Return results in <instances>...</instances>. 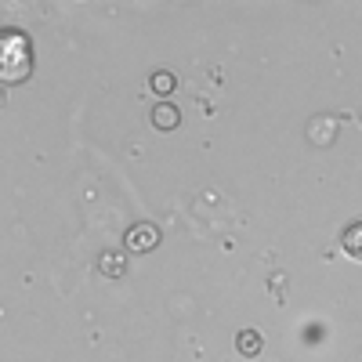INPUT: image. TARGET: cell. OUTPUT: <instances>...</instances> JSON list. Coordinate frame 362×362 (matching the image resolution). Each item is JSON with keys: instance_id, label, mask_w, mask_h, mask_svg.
<instances>
[{"instance_id": "obj_1", "label": "cell", "mask_w": 362, "mask_h": 362, "mask_svg": "<svg viewBox=\"0 0 362 362\" xmlns=\"http://www.w3.org/2000/svg\"><path fill=\"white\" fill-rule=\"evenodd\" d=\"M33 73V44L18 29H0V83H22Z\"/></svg>"}, {"instance_id": "obj_2", "label": "cell", "mask_w": 362, "mask_h": 362, "mask_svg": "<svg viewBox=\"0 0 362 362\" xmlns=\"http://www.w3.org/2000/svg\"><path fill=\"white\" fill-rule=\"evenodd\" d=\"M127 247L134 254H145V250H156L160 247V228L153 221H138L127 228Z\"/></svg>"}, {"instance_id": "obj_3", "label": "cell", "mask_w": 362, "mask_h": 362, "mask_svg": "<svg viewBox=\"0 0 362 362\" xmlns=\"http://www.w3.org/2000/svg\"><path fill=\"white\" fill-rule=\"evenodd\" d=\"M308 138L315 141V145H334V138H337V124L329 116H315L312 124H308Z\"/></svg>"}, {"instance_id": "obj_4", "label": "cell", "mask_w": 362, "mask_h": 362, "mask_svg": "<svg viewBox=\"0 0 362 362\" xmlns=\"http://www.w3.org/2000/svg\"><path fill=\"white\" fill-rule=\"evenodd\" d=\"M177 124H181V112H177V105L160 102V105L153 109V127H156V131H174Z\"/></svg>"}, {"instance_id": "obj_5", "label": "cell", "mask_w": 362, "mask_h": 362, "mask_svg": "<svg viewBox=\"0 0 362 362\" xmlns=\"http://www.w3.org/2000/svg\"><path fill=\"white\" fill-rule=\"evenodd\" d=\"M341 247H344V254H348L351 261H362V221H355V225L344 228Z\"/></svg>"}, {"instance_id": "obj_6", "label": "cell", "mask_w": 362, "mask_h": 362, "mask_svg": "<svg viewBox=\"0 0 362 362\" xmlns=\"http://www.w3.org/2000/svg\"><path fill=\"white\" fill-rule=\"evenodd\" d=\"M235 348H239V355L254 358V355H261V348H264V337L257 334V329H239V337H235Z\"/></svg>"}, {"instance_id": "obj_7", "label": "cell", "mask_w": 362, "mask_h": 362, "mask_svg": "<svg viewBox=\"0 0 362 362\" xmlns=\"http://www.w3.org/2000/svg\"><path fill=\"white\" fill-rule=\"evenodd\" d=\"M98 272H102L105 279H119V276L127 272V261L119 257V254H112V250H105V254L98 257Z\"/></svg>"}, {"instance_id": "obj_8", "label": "cell", "mask_w": 362, "mask_h": 362, "mask_svg": "<svg viewBox=\"0 0 362 362\" xmlns=\"http://www.w3.org/2000/svg\"><path fill=\"white\" fill-rule=\"evenodd\" d=\"M148 87H153L156 95H170V90L177 87V76H174V73H167V69H156L153 76H148Z\"/></svg>"}]
</instances>
